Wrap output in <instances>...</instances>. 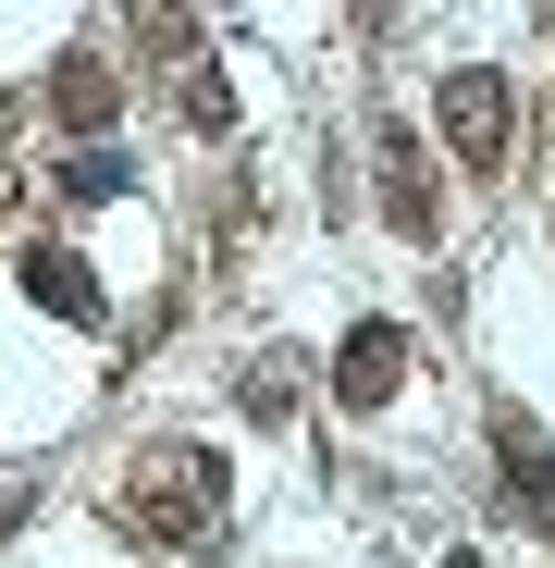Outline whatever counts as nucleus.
I'll return each mask as SVG.
<instances>
[{
	"label": "nucleus",
	"instance_id": "7ed1b4c3",
	"mask_svg": "<svg viewBox=\"0 0 555 568\" xmlns=\"http://www.w3.org/2000/svg\"><path fill=\"white\" fill-rule=\"evenodd\" d=\"M383 223L395 235H432L444 211H432V173H420V136H383Z\"/></svg>",
	"mask_w": 555,
	"mask_h": 568
},
{
	"label": "nucleus",
	"instance_id": "20e7f679",
	"mask_svg": "<svg viewBox=\"0 0 555 568\" xmlns=\"http://www.w3.org/2000/svg\"><path fill=\"white\" fill-rule=\"evenodd\" d=\"M25 284H38L62 322H100V284H86V260H62V247H50V260H25Z\"/></svg>",
	"mask_w": 555,
	"mask_h": 568
},
{
	"label": "nucleus",
	"instance_id": "f03ea898",
	"mask_svg": "<svg viewBox=\"0 0 555 568\" xmlns=\"http://www.w3.org/2000/svg\"><path fill=\"white\" fill-rule=\"evenodd\" d=\"M395 371H408V334H395V322H358L346 358H333V396H346V408H383Z\"/></svg>",
	"mask_w": 555,
	"mask_h": 568
},
{
	"label": "nucleus",
	"instance_id": "39448f33",
	"mask_svg": "<svg viewBox=\"0 0 555 568\" xmlns=\"http://www.w3.org/2000/svg\"><path fill=\"white\" fill-rule=\"evenodd\" d=\"M62 124H112V74L100 62H62Z\"/></svg>",
	"mask_w": 555,
	"mask_h": 568
},
{
	"label": "nucleus",
	"instance_id": "f257e3e1",
	"mask_svg": "<svg viewBox=\"0 0 555 568\" xmlns=\"http://www.w3.org/2000/svg\"><path fill=\"white\" fill-rule=\"evenodd\" d=\"M444 136H456V161H506V74H444Z\"/></svg>",
	"mask_w": 555,
	"mask_h": 568
}]
</instances>
